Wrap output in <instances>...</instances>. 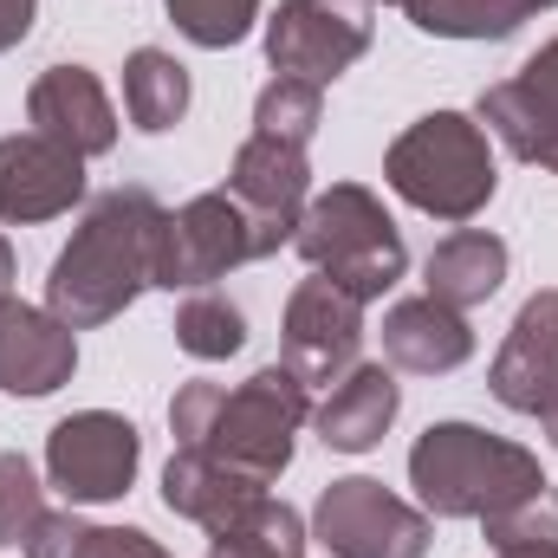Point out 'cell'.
<instances>
[{"instance_id":"6da1fadb","label":"cell","mask_w":558,"mask_h":558,"mask_svg":"<svg viewBox=\"0 0 558 558\" xmlns=\"http://www.w3.org/2000/svg\"><path fill=\"white\" fill-rule=\"evenodd\" d=\"M169 208L149 189H111L85 208L72 228L65 254L46 274V312H59L72 331L111 325L143 286H156V241H162Z\"/></svg>"},{"instance_id":"7a4b0ae2","label":"cell","mask_w":558,"mask_h":558,"mask_svg":"<svg viewBox=\"0 0 558 558\" xmlns=\"http://www.w3.org/2000/svg\"><path fill=\"white\" fill-rule=\"evenodd\" d=\"M305 416H312V384L286 364L254 371L234 390L195 377L169 397L175 448H202L208 461H221V468H234L260 487H274L292 468V435L305 428Z\"/></svg>"},{"instance_id":"3957f363","label":"cell","mask_w":558,"mask_h":558,"mask_svg":"<svg viewBox=\"0 0 558 558\" xmlns=\"http://www.w3.org/2000/svg\"><path fill=\"white\" fill-rule=\"evenodd\" d=\"M410 487L428 520H487L520 494L546 487V474L539 454L507 435H487L474 422H435L410 448Z\"/></svg>"},{"instance_id":"277c9868","label":"cell","mask_w":558,"mask_h":558,"mask_svg":"<svg viewBox=\"0 0 558 558\" xmlns=\"http://www.w3.org/2000/svg\"><path fill=\"white\" fill-rule=\"evenodd\" d=\"M384 182L416 208V215H435V221H474L494 189H500V169H494V149H487V131L461 111H428L416 118L403 137L384 149Z\"/></svg>"},{"instance_id":"5b68a950","label":"cell","mask_w":558,"mask_h":558,"mask_svg":"<svg viewBox=\"0 0 558 558\" xmlns=\"http://www.w3.org/2000/svg\"><path fill=\"white\" fill-rule=\"evenodd\" d=\"M292 247H299V260L312 274H325L331 286H344L364 305L384 299L403 279V267H410L403 228L390 221V208L364 182H331L325 195H312L305 215H299Z\"/></svg>"},{"instance_id":"8992f818","label":"cell","mask_w":558,"mask_h":558,"mask_svg":"<svg viewBox=\"0 0 558 558\" xmlns=\"http://www.w3.org/2000/svg\"><path fill=\"white\" fill-rule=\"evenodd\" d=\"M247 260H267V241L254 228V215L228 195V189H208L195 202H182L169 221H162V241H156V286L162 292H202L215 279H228Z\"/></svg>"},{"instance_id":"52a82bcc","label":"cell","mask_w":558,"mask_h":558,"mask_svg":"<svg viewBox=\"0 0 558 558\" xmlns=\"http://www.w3.org/2000/svg\"><path fill=\"white\" fill-rule=\"evenodd\" d=\"M312 539L331 558H422L428 553V513L390 494L371 474L331 481L312 507Z\"/></svg>"},{"instance_id":"ba28073f","label":"cell","mask_w":558,"mask_h":558,"mask_svg":"<svg viewBox=\"0 0 558 558\" xmlns=\"http://www.w3.org/2000/svg\"><path fill=\"white\" fill-rule=\"evenodd\" d=\"M143 435L118 410H78L46 435V474L72 507H98V500H124L137 481Z\"/></svg>"},{"instance_id":"9c48e42d","label":"cell","mask_w":558,"mask_h":558,"mask_svg":"<svg viewBox=\"0 0 558 558\" xmlns=\"http://www.w3.org/2000/svg\"><path fill=\"white\" fill-rule=\"evenodd\" d=\"M371 52V7L364 0H279L267 20V59L286 78L331 85Z\"/></svg>"},{"instance_id":"30bf717a","label":"cell","mask_w":558,"mask_h":558,"mask_svg":"<svg viewBox=\"0 0 558 558\" xmlns=\"http://www.w3.org/2000/svg\"><path fill=\"white\" fill-rule=\"evenodd\" d=\"M279 344H286V357H279L286 371H299L305 384H338L364 351V299H351L325 274L299 279L286 299Z\"/></svg>"},{"instance_id":"8fae6325","label":"cell","mask_w":558,"mask_h":558,"mask_svg":"<svg viewBox=\"0 0 558 558\" xmlns=\"http://www.w3.org/2000/svg\"><path fill=\"white\" fill-rule=\"evenodd\" d=\"M228 195L254 215L267 254H279L292 234H299V215L312 202V162L299 143H279V137H254L234 149V169H228Z\"/></svg>"},{"instance_id":"7c38bea8","label":"cell","mask_w":558,"mask_h":558,"mask_svg":"<svg viewBox=\"0 0 558 558\" xmlns=\"http://www.w3.org/2000/svg\"><path fill=\"white\" fill-rule=\"evenodd\" d=\"M78 202H85V156L78 149L39 137V131L0 137V221L7 228L52 221Z\"/></svg>"},{"instance_id":"4fadbf2b","label":"cell","mask_w":558,"mask_h":558,"mask_svg":"<svg viewBox=\"0 0 558 558\" xmlns=\"http://www.w3.org/2000/svg\"><path fill=\"white\" fill-rule=\"evenodd\" d=\"M481 124L520 162H539L558 175V39L539 46L513 78L481 92Z\"/></svg>"},{"instance_id":"5bb4252c","label":"cell","mask_w":558,"mask_h":558,"mask_svg":"<svg viewBox=\"0 0 558 558\" xmlns=\"http://www.w3.org/2000/svg\"><path fill=\"white\" fill-rule=\"evenodd\" d=\"M487 390H494V403H507L513 416H546L558 403V286L533 292V299L513 312L507 344L494 351Z\"/></svg>"},{"instance_id":"9a60e30c","label":"cell","mask_w":558,"mask_h":558,"mask_svg":"<svg viewBox=\"0 0 558 558\" xmlns=\"http://www.w3.org/2000/svg\"><path fill=\"white\" fill-rule=\"evenodd\" d=\"M78 371V331L26 299H0V390L7 397H52Z\"/></svg>"},{"instance_id":"2e32d148","label":"cell","mask_w":558,"mask_h":558,"mask_svg":"<svg viewBox=\"0 0 558 558\" xmlns=\"http://www.w3.org/2000/svg\"><path fill=\"white\" fill-rule=\"evenodd\" d=\"M26 124L78 156H105L118 143V111L92 65H46L26 92Z\"/></svg>"},{"instance_id":"e0dca14e","label":"cell","mask_w":558,"mask_h":558,"mask_svg":"<svg viewBox=\"0 0 558 558\" xmlns=\"http://www.w3.org/2000/svg\"><path fill=\"white\" fill-rule=\"evenodd\" d=\"M384 357L390 371H416V377H448L474 357V325L468 312L441 305V299H397L384 312Z\"/></svg>"},{"instance_id":"ac0fdd59","label":"cell","mask_w":558,"mask_h":558,"mask_svg":"<svg viewBox=\"0 0 558 558\" xmlns=\"http://www.w3.org/2000/svg\"><path fill=\"white\" fill-rule=\"evenodd\" d=\"M260 500H267V487H260V481H247V474H234V468L208 461L202 448H175V454H169V468H162V507H169L175 520L202 526V533L234 526V520H241V513H254Z\"/></svg>"},{"instance_id":"d6986e66","label":"cell","mask_w":558,"mask_h":558,"mask_svg":"<svg viewBox=\"0 0 558 558\" xmlns=\"http://www.w3.org/2000/svg\"><path fill=\"white\" fill-rule=\"evenodd\" d=\"M397 410H403L397 371H390V364H351V371L331 384V397L318 403V441L338 448V454H371V448L390 435Z\"/></svg>"},{"instance_id":"ffe728a7","label":"cell","mask_w":558,"mask_h":558,"mask_svg":"<svg viewBox=\"0 0 558 558\" xmlns=\"http://www.w3.org/2000/svg\"><path fill=\"white\" fill-rule=\"evenodd\" d=\"M507 241L500 234H487V228H454L448 241H435V254H428V267H422V286H428V299H441V305H454V312H474V305H487L500 286H507Z\"/></svg>"},{"instance_id":"44dd1931","label":"cell","mask_w":558,"mask_h":558,"mask_svg":"<svg viewBox=\"0 0 558 558\" xmlns=\"http://www.w3.org/2000/svg\"><path fill=\"white\" fill-rule=\"evenodd\" d=\"M124 111L137 131H175L182 111H189V72L162 52V46H137L124 59Z\"/></svg>"},{"instance_id":"7402d4cb","label":"cell","mask_w":558,"mask_h":558,"mask_svg":"<svg viewBox=\"0 0 558 558\" xmlns=\"http://www.w3.org/2000/svg\"><path fill=\"white\" fill-rule=\"evenodd\" d=\"M553 0H416L410 20L435 39H507Z\"/></svg>"},{"instance_id":"603a6c76","label":"cell","mask_w":558,"mask_h":558,"mask_svg":"<svg viewBox=\"0 0 558 558\" xmlns=\"http://www.w3.org/2000/svg\"><path fill=\"white\" fill-rule=\"evenodd\" d=\"M208 558H305V520L286 500H260L254 513H241L234 526L208 533Z\"/></svg>"},{"instance_id":"cb8c5ba5","label":"cell","mask_w":558,"mask_h":558,"mask_svg":"<svg viewBox=\"0 0 558 558\" xmlns=\"http://www.w3.org/2000/svg\"><path fill=\"white\" fill-rule=\"evenodd\" d=\"M175 344L189 357H202V364H221V357H234L247 344V318H241V305L228 292L202 286V292H189L175 305Z\"/></svg>"},{"instance_id":"d4e9b609","label":"cell","mask_w":558,"mask_h":558,"mask_svg":"<svg viewBox=\"0 0 558 558\" xmlns=\"http://www.w3.org/2000/svg\"><path fill=\"white\" fill-rule=\"evenodd\" d=\"M175 33L202 52H221V46H241L260 20V0H162Z\"/></svg>"},{"instance_id":"484cf974","label":"cell","mask_w":558,"mask_h":558,"mask_svg":"<svg viewBox=\"0 0 558 558\" xmlns=\"http://www.w3.org/2000/svg\"><path fill=\"white\" fill-rule=\"evenodd\" d=\"M318 118H325V92L305 85V78H286V72L260 92V105H254V131L260 137H279V143H299V149L312 143Z\"/></svg>"},{"instance_id":"4316f807","label":"cell","mask_w":558,"mask_h":558,"mask_svg":"<svg viewBox=\"0 0 558 558\" xmlns=\"http://www.w3.org/2000/svg\"><path fill=\"white\" fill-rule=\"evenodd\" d=\"M46 513H52V507H46V487H39L33 461L7 448V454H0V546H26Z\"/></svg>"},{"instance_id":"83f0119b","label":"cell","mask_w":558,"mask_h":558,"mask_svg":"<svg viewBox=\"0 0 558 558\" xmlns=\"http://www.w3.org/2000/svg\"><path fill=\"white\" fill-rule=\"evenodd\" d=\"M481 533H487V546H558V487L546 481V487L520 494L513 507L487 513Z\"/></svg>"},{"instance_id":"f1b7e54d","label":"cell","mask_w":558,"mask_h":558,"mask_svg":"<svg viewBox=\"0 0 558 558\" xmlns=\"http://www.w3.org/2000/svg\"><path fill=\"white\" fill-rule=\"evenodd\" d=\"M78 558H169L143 526H85Z\"/></svg>"},{"instance_id":"f546056e","label":"cell","mask_w":558,"mask_h":558,"mask_svg":"<svg viewBox=\"0 0 558 558\" xmlns=\"http://www.w3.org/2000/svg\"><path fill=\"white\" fill-rule=\"evenodd\" d=\"M78 539H85V520L78 513H46L20 553L26 558H78Z\"/></svg>"},{"instance_id":"4dcf8cb0","label":"cell","mask_w":558,"mask_h":558,"mask_svg":"<svg viewBox=\"0 0 558 558\" xmlns=\"http://www.w3.org/2000/svg\"><path fill=\"white\" fill-rule=\"evenodd\" d=\"M33 13H39V0H0V52H13L33 33Z\"/></svg>"},{"instance_id":"1f68e13d","label":"cell","mask_w":558,"mask_h":558,"mask_svg":"<svg viewBox=\"0 0 558 558\" xmlns=\"http://www.w3.org/2000/svg\"><path fill=\"white\" fill-rule=\"evenodd\" d=\"M494 558H558V546H494Z\"/></svg>"},{"instance_id":"d6a6232c","label":"cell","mask_w":558,"mask_h":558,"mask_svg":"<svg viewBox=\"0 0 558 558\" xmlns=\"http://www.w3.org/2000/svg\"><path fill=\"white\" fill-rule=\"evenodd\" d=\"M7 292H13V247L0 241V299H7Z\"/></svg>"},{"instance_id":"836d02e7","label":"cell","mask_w":558,"mask_h":558,"mask_svg":"<svg viewBox=\"0 0 558 558\" xmlns=\"http://www.w3.org/2000/svg\"><path fill=\"white\" fill-rule=\"evenodd\" d=\"M539 422H546V435H553V448H558V403H553V410H546Z\"/></svg>"},{"instance_id":"e575fe53","label":"cell","mask_w":558,"mask_h":558,"mask_svg":"<svg viewBox=\"0 0 558 558\" xmlns=\"http://www.w3.org/2000/svg\"><path fill=\"white\" fill-rule=\"evenodd\" d=\"M364 7H371V0H364ZM390 7H403V13H410V7H416V0H390Z\"/></svg>"},{"instance_id":"d590c367","label":"cell","mask_w":558,"mask_h":558,"mask_svg":"<svg viewBox=\"0 0 558 558\" xmlns=\"http://www.w3.org/2000/svg\"><path fill=\"white\" fill-rule=\"evenodd\" d=\"M553 7H558V0H553Z\"/></svg>"}]
</instances>
